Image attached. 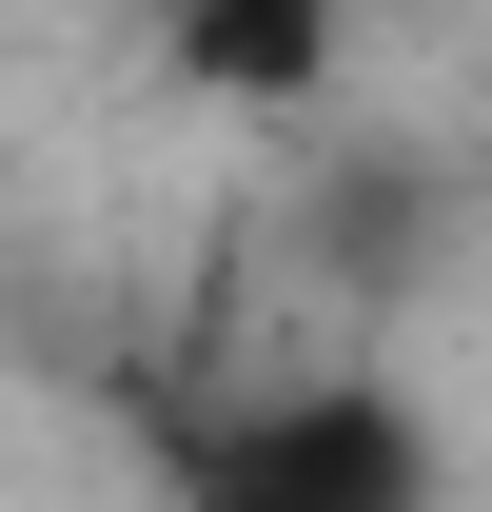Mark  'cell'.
I'll return each mask as SVG.
<instances>
[{
	"mask_svg": "<svg viewBox=\"0 0 492 512\" xmlns=\"http://www.w3.org/2000/svg\"><path fill=\"white\" fill-rule=\"evenodd\" d=\"M355 60V0H158V79L217 119H315Z\"/></svg>",
	"mask_w": 492,
	"mask_h": 512,
	"instance_id": "cell-1",
	"label": "cell"
}]
</instances>
